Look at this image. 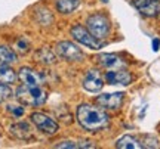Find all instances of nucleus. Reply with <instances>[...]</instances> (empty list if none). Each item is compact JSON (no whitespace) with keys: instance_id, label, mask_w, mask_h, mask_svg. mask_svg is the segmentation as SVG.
Wrapping results in <instances>:
<instances>
[{"instance_id":"1","label":"nucleus","mask_w":160,"mask_h":149,"mask_svg":"<svg viewBox=\"0 0 160 149\" xmlns=\"http://www.w3.org/2000/svg\"><path fill=\"white\" fill-rule=\"evenodd\" d=\"M77 121L86 130L98 132L108 126L110 117L104 109L92 106L89 103H83L77 108Z\"/></svg>"},{"instance_id":"2","label":"nucleus","mask_w":160,"mask_h":149,"mask_svg":"<svg viewBox=\"0 0 160 149\" xmlns=\"http://www.w3.org/2000/svg\"><path fill=\"white\" fill-rule=\"evenodd\" d=\"M17 99L28 106H40L46 102V92L40 86L22 84L17 89Z\"/></svg>"},{"instance_id":"3","label":"nucleus","mask_w":160,"mask_h":149,"mask_svg":"<svg viewBox=\"0 0 160 149\" xmlns=\"http://www.w3.org/2000/svg\"><path fill=\"white\" fill-rule=\"evenodd\" d=\"M86 25H88V31L95 39H98V40L105 39L110 34V30H111L108 18L105 16V15H101V13L91 15V16L86 19Z\"/></svg>"},{"instance_id":"4","label":"nucleus","mask_w":160,"mask_h":149,"mask_svg":"<svg viewBox=\"0 0 160 149\" xmlns=\"http://www.w3.org/2000/svg\"><path fill=\"white\" fill-rule=\"evenodd\" d=\"M71 37L76 41H79L80 44H83L86 47H91L93 50H98V49H101V46H102L101 41L98 40V39H95L88 31V28H85L83 25H79V24L73 25V28H71Z\"/></svg>"},{"instance_id":"5","label":"nucleus","mask_w":160,"mask_h":149,"mask_svg":"<svg viewBox=\"0 0 160 149\" xmlns=\"http://www.w3.org/2000/svg\"><path fill=\"white\" fill-rule=\"evenodd\" d=\"M57 53L70 62H77L83 59V52L71 41H59L57 44Z\"/></svg>"},{"instance_id":"6","label":"nucleus","mask_w":160,"mask_h":149,"mask_svg":"<svg viewBox=\"0 0 160 149\" xmlns=\"http://www.w3.org/2000/svg\"><path fill=\"white\" fill-rule=\"evenodd\" d=\"M31 121L36 124V127L40 132L46 133V134H55L58 132V123L55 120H52L51 117H48L43 112H33L31 114Z\"/></svg>"},{"instance_id":"7","label":"nucleus","mask_w":160,"mask_h":149,"mask_svg":"<svg viewBox=\"0 0 160 149\" xmlns=\"http://www.w3.org/2000/svg\"><path fill=\"white\" fill-rule=\"evenodd\" d=\"M123 98H125V93L123 92H116V93H104L101 96L97 98V102L101 108L105 109H119L123 103Z\"/></svg>"},{"instance_id":"8","label":"nucleus","mask_w":160,"mask_h":149,"mask_svg":"<svg viewBox=\"0 0 160 149\" xmlns=\"http://www.w3.org/2000/svg\"><path fill=\"white\" fill-rule=\"evenodd\" d=\"M104 86V80L101 77V72L97 71V69H91L88 71L86 77L83 78V89L86 92H91V93H95V92H99Z\"/></svg>"},{"instance_id":"9","label":"nucleus","mask_w":160,"mask_h":149,"mask_svg":"<svg viewBox=\"0 0 160 149\" xmlns=\"http://www.w3.org/2000/svg\"><path fill=\"white\" fill-rule=\"evenodd\" d=\"M132 74L129 71H123V69H117V71H108L105 74V81L114 86V84H120V86H129L132 83Z\"/></svg>"},{"instance_id":"10","label":"nucleus","mask_w":160,"mask_h":149,"mask_svg":"<svg viewBox=\"0 0 160 149\" xmlns=\"http://www.w3.org/2000/svg\"><path fill=\"white\" fill-rule=\"evenodd\" d=\"M135 6L141 15L147 18H154L159 11L160 0H137Z\"/></svg>"},{"instance_id":"11","label":"nucleus","mask_w":160,"mask_h":149,"mask_svg":"<svg viewBox=\"0 0 160 149\" xmlns=\"http://www.w3.org/2000/svg\"><path fill=\"white\" fill-rule=\"evenodd\" d=\"M19 80L22 81V84L27 86H40L42 84V77L31 68H21L19 69Z\"/></svg>"},{"instance_id":"12","label":"nucleus","mask_w":160,"mask_h":149,"mask_svg":"<svg viewBox=\"0 0 160 149\" xmlns=\"http://www.w3.org/2000/svg\"><path fill=\"white\" fill-rule=\"evenodd\" d=\"M98 62L104 68H119L123 65L122 59L119 56H116L113 53H102L98 56Z\"/></svg>"},{"instance_id":"13","label":"nucleus","mask_w":160,"mask_h":149,"mask_svg":"<svg viewBox=\"0 0 160 149\" xmlns=\"http://www.w3.org/2000/svg\"><path fill=\"white\" fill-rule=\"evenodd\" d=\"M116 148H119V149H141L142 145H141V142H139L137 137H133L131 134H126V136H123L122 139L117 140Z\"/></svg>"},{"instance_id":"14","label":"nucleus","mask_w":160,"mask_h":149,"mask_svg":"<svg viewBox=\"0 0 160 149\" xmlns=\"http://www.w3.org/2000/svg\"><path fill=\"white\" fill-rule=\"evenodd\" d=\"M15 81H17V72L8 63H0V83L13 84Z\"/></svg>"},{"instance_id":"15","label":"nucleus","mask_w":160,"mask_h":149,"mask_svg":"<svg viewBox=\"0 0 160 149\" xmlns=\"http://www.w3.org/2000/svg\"><path fill=\"white\" fill-rule=\"evenodd\" d=\"M80 6V0H57V9L59 13L68 15Z\"/></svg>"},{"instance_id":"16","label":"nucleus","mask_w":160,"mask_h":149,"mask_svg":"<svg viewBox=\"0 0 160 149\" xmlns=\"http://www.w3.org/2000/svg\"><path fill=\"white\" fill-rule=\"evenodd\" d=\"M11 132L18 139H27L31 134V128H30L27 123H17V124H13L11 127Z\"/></svg>"},{"instance_id":"17","label":"nucleus","mask_w":160,"mask_h":149,"mask_svg":"<svg viewBox=\"0 0 160 149\" xmlns=\"http://www.w3.org/2000/svg\"><path fill=\"white\" fill-rule=\"evenodd\" d=\"M17 62V55L15 52L11 50L9 47L0 46V63H13Z\"/></svg>"},{"instance_id":"18","label":"nucleus","mask_w":160,"mask_h":149,"mask_svg":"<svg viewBox=\"0 0 160 149\" xmlns=\"http://www.w3.org/2000/svg\"><path fill=\"white\" fill-rule=\"evenodd\" d=\"M11 95H12V90H11V87H9V84L0 83V103L3 102V100H6Z\"/></svg>"},{"instance_id":"19","label":"nucleus","mask_w":160,"mask_h":149,"mask_svg":"<svg viewBox=\"0 0 160 149\" xmlns=\"http://www.w3.org/2000/svg\"><path fill=\"white\" fill-rule=\"evenodd\" d=\"M17 46H18V49L22 52V53H25V52L28 50V43H27V40H24V39H21V40L17 43Z\"/></svg>"},{"instance_id":"20","label":"nucleus","mask_w":160,"mask_h":149,"mask_svg":"<svg viewBox=\"0 0 160 149\" xmlns=\"http://www.w3.org/2000/svg\"><path fill=\"white\" fill-rule=\"evenodd\" d=\"M55 148H79V146L74 142H61V143L55 145Z\"/></svg>"},{"instance_id":"21","label":"nucleus","mask_w":160,"mask_h":149,"mask_svg":"<svg viewBox=\"0 0 160 149\" xmlns=\"http://www.w3.org/2000/svg\"><path fill=\"white\" fill-rule=\"evenodd\" d=\"M11 111L13 112L15 117H22L24 115V108L22 106H11Z\"/></svg>"},{"instance_id":"22","label":"nucleus","mask_w":160,"mask_h":149,"mask_svg":"<svg viewBox=\"0 0 160 149\" xmlns=\"http://www.w3.org/2000/svg\"><path fill=\"white\" fill-rule=\"evenodd\" d=\"M160 49V39H154L153 40V50L157 52Z\"/></svg>"},{"instance_id":"23","label":"nucleus","mask_w":160,"mask_h":149,"mask_svg":"<svg viewBox=\"0 0 160 149\" xmlns=\"http://www.w3.org/2000/svg\"><path fill=\"white\" fill-rule=\"evenodd\" d=\"M156 18L160 21V6H159V11H157V15H156Z\"/></svg>"},{"instance_id":"24","label":"nucleus","mask_w":160,"mask_h":149,"mask_svg":"<svg viewBox=\"0 0 160 149\" xmlns=\"http://www.w3.org/2000/svg\"><path fill=\"white\" fill-rule=\"evenodd\" d=\"M102 2H104V3H108V0H102Z\"/></svg>"}]
</instances>
